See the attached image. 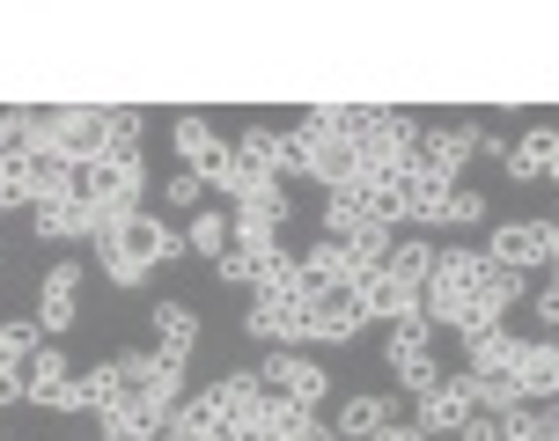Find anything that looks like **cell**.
<instances>
[{"label": "cell", "instance_id": "obj_1", "mask_svg": "<svg viewBox=\"0 0 559 441\" xmlns=\"http://www.w3.org/2000/svg\"><path fill=\"white\" fill-rule=\"evenodd\" d=\"M111 118L104 104H45L29 110V155H52L67 169H88L111 155Z\"/></svg>", "mask_w": 559, "mask_h": 441}, {"label": "cell", "instance_id": "obj_2", "mask_svg": "<svg viewBox=\"0 0 559 441\" xmlns=\"http://www.w3.org/2000/svg\"><path fill=\"white\" fill-rule=\"evenodd\" d=\"M140 192H147V163H140V155H104V163L82 169V206H88V221H96V236H111L118 221H133Z\"/></svg>", "mask_w": 559, "mask_h": 441}, {"label": "cell", "instance_id": "obj_3", "mask_svg": "<svg viewBox=\"0 0 559 441\" xmlns=\"http://www.w3.org/2000/svg\"><path fill=\"white\" fill-rule=\"evenodd\" d=\"M111 376H118V405H155V413H177L185 405V360L169 354H111Z\"/></svg>", "mask_w": 559, "mask_h": 441}, {"label": "cell", "instance_id": "obj_4", "mask_svg": "<svg viewBox=\"0 0 559 441\" xmlns=\"http://www.w3.org/2000/svg\"><path fill=\"white\" fill-rule=\"evenodd\" d=\"M258 383L273 390V397H287V405H324V390H332V376L317 368V360L302 354V346H273V354L258 360Z\"/></svg>", "mask_w": 559, "mask_h": 441}, {"label": "cell", "instance_id": "obj_5", "mask_svg": "<svg viewBox=\"0 0 559 441\" xmlns=\"http://www.w3.org/2000/svg\"><path fill=\"white\" fill-rule=\"evenodd\" d=\"M478 118H449V126H435V133H419L413 147V169H427V177H442V184H464V163L478 155Z\"/></svg>", "mask_w": 559, "mask_h": 441}, {"label": "cell", "instance_id": "obj_6", "mask_svg": "<svg viewBox=\"0 0 559 441\" xmlns=\"http://www.w3.org/2000/svg\"><path fill=\"white\" fill-rule=\"evenodd\" d=\"M96 243H118L126 258H140V265L155 273V265H177V258H185V228H169L163 214H147V206H140L133 221H118L111 236H96Z\"/></svg>", "mask_w": 559, "mask_h": 441}, {"label": "cell", "instance_id": "obj_7", "mask_svg": "<svg viewBox=\"0 0 559 441\" xmlns=\"http://www.w3.org/2000/svg\"><path fill=\"white\" fill-rule=\"evenodd\" d=\"M82 258H59L52 273H45V287H37V309H29V317H37V331H45V338H67V331H74V317H82Z\"/></svg>", "mask_w": 559, "mask_h": 441}, {"label": "cell", "instance_id": "obj_8", "mask_svg": "<svg viewBox=\"0 0 559 441\" xmlns=\"http://www.w3.org/2000/svg\"><path fill=\"white\" fill-rule=\"evenodd\" d=\"M74 360L59 354L52 338H45V354L29 360V376H23V405H45V413H82V397H74Z\"/></svg>", "mask_w": 559, "mask_h": 441}, {"label": "cell", "instance_id": "obj_9", "mask_svg": "<svg viewBox=\"0 0 559 441\" xmlns=\"http://www.w3.org/2000/svg\"><path fill=\"white\" fill-rule=\"evenodd\" d=\"M419 434L435 441V434H464V427H472L478 419V397H472V376H442V390H427V397H419Z\"/></svg>", "mask_w": 559, "mask_h": 441}, {"label": "cell", "instance_id": "obj_10", "mask_svg": "<svg viewBox=\"0 0 559 441\" xmlns=\"http://www.w3.org/2000/svg\"><path fill=\"white\" fill-rule=\"evenodd\" d=\"M354 309H361L368 324H405V317H419V287H405V279L383 265V273H368V279H354Z\"/></svg>", "mask_w": 559, "mask_h": 441}, {"label": "cell", "instance_id": "obj_11", "mask_svg": "<svg viewBox=\"0 0 559 441\" xmlns=\"http://www.w3.org/2000/svg\"><path fill=\"white\" fill-rule=\"evenodd\" d=\"M302 324H309L302 295H251V309H243V331L265 346H302Z\"/></svg>", "mask_w": 559, "mask_h": 441}, {"label": "cell", "instance_id": "obj_12", "mask_svg": "<svg viewBox=\"0 0 559 441\" xmlns=\"http://www.w3.org/2000/svg\"><path fill=\"white\" fill-rule=\"evenodd\" d=\"M478 250L508 273H531V265H545V221H493Z\"/></svg>", "mask_w": 559, "mask_h": 441}, {"label": "cell", "instance_id": "obj_13", "mask_svg": "<svg viewBox=\"0 0 559 441\" xmlns=\"http://www.w3.org/2000/svg\"><path fill=\"white\" fill-rule=\"evenodd\" d=\"M515 390H523V405H559V346L552 338H523V354H515Z\"/></svg>", "mask_w": 559, "mask_h": 441}, {"label": "cell", "instance_id": "obj_14", "mask_svg": "<svg viewBox=\"0 0 559 441\" xmlns=\"http://www.w3.org/2000/svg\"><path fill=\"white\" fill-rule=\"evenodd\" d=\"M361 331H368V317L354 309V295H332V302H309L302 346H354Z\"/></svg>", "mask_w": 559, "mask_h": 441}, {"label": "cell", "instance_id": "obj_15", "mask_svg": "<svg viewBox=\"0 0 559 441\" xmlns=\"http://www.w3.org/2000/svg\"><path fill=\"white\" fill-rule=\"evenodd\" d=\"M302 258V295L309 302H332V295H354V279H346V250L324 236V243H309V250H295Z\"/></svg>", "mask_w": 559, "mask_h": 441}, {"label": "cell", "instance_id": "obj_16", "mask_svg": "<svg viewBox=\"0 0 559 441\" xmlns=\"http://www.w3.org/2000/svg\"><path fill=\"white\" fill-rule=\"evenodd\" d=\"M29 228H37V243H82V236H96L82 192L74 199H37V206H29Z\"/></svg>", "mask_w": 559, "mask_h": 441}, {"label": "cell", "instance_id": "obj_17", "mask_svg": "<svg viewBox=\"0 0 559 441\" xmlns=\"http://www.w3.org/2000/svg\"><path fill=\"white\" fill-rule=\"evenodd\" d=\"M397 192H405V221H413V236H419V228H449V192H456V184L427 177V169H405V177H397Z\"/></svg>", "mask_w": 559, "mask_h": 441}, {"label": "cell", "instance_id": "obj_18", "mask_svg": "<svg viewBox=\"0 0 559 441\" xmlns=\"http://www.w3.org/2000/svg\"><path fill=\"white\" fill-rule=\"evenodd\" d=\"M368 228H383V221H376V206H368L361 184H346V192H324V236H332V243H361Z\"/></svg>", "mask_w": 559, "mask_h": 441}, {"label": "cell", "instance_id": "obj_19", "mask_svg": "<svg viewBox=\"0 0 559 441\" xmlns=\"http://www.w3.org/2000/svg\"><path fill=\"white\" fill-rule=\"evenodd\" d=\"M147 324H155V354H169V360H192L199 354V309L192 302H155V309H147Z\"/></svg>", "mask_w": 559, "mask_h": 441}, {"label": "cell", "instance_id": "obj_20", "mask_svg": "<svg viewBox=\"0 0 559 441\" xmlns=\"http://www.w3.org/2000/svg\"><path fill=\"white\" fill-rule=\"evenodd\" d=\"M515 354H523V338L515 331H478V338H464V376H515Z\"/></svg>", "mask_w": 559, "mask_h": 441}, {"label": "cell", "instance_id": "obj_21", "mask_svg": "<svg viewBox=\"0 0 559 441\" xmlns=\"http://www.w3.org/2000/svg\"><path fill=\"white\" fill-rule=\"evenodd\" d=\"M552 147H559V126H531L523 140H508V163H501V177H508V184H531V177H545Z\"/></svg>", "mask_w": 559, "mask_h": 441}, {"label": "cell", "instance_id": "obj_22", "mask_svg": "<svg viewBox=\"0 0 559 441\" xmlns=\"http://www.w3.org/2000/svg\"><path fill=\"white\" fill-rule=\"evenodd\" d=\"M169 140H177V155H185V169H206V163H222L228 155V140L199 118V110H185L177 126H169Z\"/></svg>", "mask_w": 559, "mask_h": 441}, {"label": "cell", "instance_id": "obj_23", "mask_svg": "<svg viewBox=\"0 0 559 441\" xmlns=\"http://www.w3.org/2000/svg\"><path fill=\"white\" fill-rule=\"evenodd\" d=\"M391 273L405 279V287H427V279L442 273V243H435V236H397L391 243Z\"/></svg>", "mask_w": 559, "mask_h": 441}, {"label": "cell", "instance_id": "obj_24", "mask_svg": "<svg viewBox=\"0 0 559 441\" xmlns=\"http://www.w3.org/2000/svg\"><path fill=\"white\" fill-rule=\"evenodd\" d=\"M185 250H199V258H214V265H222L228 250H236V221H228L222 206H199L192 228H185Z\"/></svg>", "mask_w": 559, "mask_h": 441}, {"label": "cell", "instance_id": "obj_25", "mask_svg": "<svg viewBox=\"0 0 559 441\" xmlns=\"http://www.w3.org/2000/svg\"><path fill=\"white\" fill-rule=\"evenodd\" d=\"M236 221H251V228H287V214H295V199H287V184H258V192H243L236 206H228Z\"/></svg>", "mask_w": 559, "mask_h": 441}, {"label": "cell", "instance_id": "obj_26", "mask_svg": "<svg viewBox=\"0 0 559 441\" xmlns=\"http://www.w3.org/2000/svg\"><path fill=\"white\" fill-rule=\"evenodd\" d=\"M169 434V413H155V405H118V413H104V441H163Z\"/></svg>", "mask_w": 559, "mask_h": 441}, {"label": "cell", "instance_id": "obj_27", "mask_svg": "<svg viewBox=\"0 0 559 441\" xmlns=\"http://www.w3.org/2000/svg\"><path fill=\"white\" fill-rule=\"evenodd\" d=\"M427 354H435V324H427V317H405V324L383 331V360H391V368H405V360H427Z\"/></svg>", "mask_w": 559, "mask_h": 441}, {"label": "cell", "instance_id": "obj_28", "mask_svg": "<svg viewBox=\"0 0 559 441\" xmlns=\"http://www.w3.org/2000/svg\"><path fill=\"white\" fill-rule=\"evenodd\" d=\"M45 354V331H37V317H15V324H0V368H15V376H29V360Z\"/></svg>", "mask_w": 559, "mask_h": 441}, {"label": "cell", "instance_id": "obj_29", "mask_svg": "<svg viewBox=\"0 0 559 441\" xmlns=\"http://www.w3.org/2000/svg\"><path fill=\"white\" fill-rule=\"evenodd\" d=\"M478 295H486V302L501 309H531V273H508V265H486V287H478Z\"/></svg>", "mask_w": 559, "mask_h": 441}, {"label": "cell", "instance_id": "obj_30", "mask_svg": "<svg viewBox=\"0 0 559 441\" xmlns=\"http://www.w3.org/2000/svg\"><path fill=\"white\" fill-rule=\"evenodd\" d=\"M391 413H397V397H346L338 405V434H376Z\"/></svg>", "mask_w": 559, "mask_h": 441}, {"label": "cell", "instance_id": "obj_31", "mask_svg": "<svg viewBox=\"0 0 559 441\" xmlns=\"http://www.w3.org/2000/svg\"><path fill=\"white\" fill-rule=\"evenodd\" d=\"M96 265H104V279H111V287H126V295H133V287H147V265H140V258H126L118 243H96Z\"/></svg>", "mask_w": 559, "mask_h": 441}, {"label": "cell", "instance_id": "obj_32", "mask_svg": "<svg viewBox=\"0 0 559 441\" xmlns=\"http://www.w3.org/2000/svg\"><path fill=\"white\" fill-rule=\"evenodd\" d=\"M397 390H413V397L442 390V360H435V354H427V360H405V368H397Z\"/></svg>", "mask_w": 559, "mask_h": 441}, {"label": "cell", "instance_id": "obj_33", "mask_svg": "<svg viewBox=\"0 0 559 441\" xmlns=\"http://www.w3.org/2000/svg\"><path fill=\"white\" fill-rule=\"evenodd\" d=\"M163 199H169V206H185V214H199V206H206V184H199V169H177V177L163 184Z\"/></svg>", "mask_w": 559, "mask_h": 441}, {"label": "cell", "instance_id": "obj_34", "mask_svg": "<svg viewBox=\"0 0 559 441\" xmlns=\"http://www.w3.org/2000/svg\"><path fill=\"white\" fill-rule=\"evenodd\" d=\"M258 265H265V258H251V250H228V258L214 265V273H222L228 287H251V295H258Z\"/></svg>", "mask_w": 559, "mask_h": 441}, {"label": "cell", "instance_id": "obj_35", "mask_svg": "<svg viewBox=\"0 0 559 441\" xmlns=\"http://www.w3.org/2000/svg\"><path fill=\"white\" fill-rule=\"evenodd\" d=\"M478 221H486V192H464L456 184L449 192V228H478Z\"/></svg>", "mask_w": 559, "mask_h": 441}, {"label": "cell", "instance_id": "obj_36", "mask_svg": "<svg viewBox=\"0 0 559 441\" xmlns=\"http://www.w3.org/2000/svg\"><path fill=\"white\" fill-rule=\"evenodd\" d=\"M29 147V110H0V155H23Z\"/></svg>", "mask_w": 559, "mask_h": 441}, {"label": "cell", "instance_id": "obj_37", "mask_svg": "<svg viewBox=\"0 0 559 441\" xmlns=\"http://www.w3.org/2000/svg\"><path fill=\"white\" fill-rule=\"evenodd\" d=\"M531 309H537V324H545V338H552V331H559V279H552V287H537Z\"/></svg>", "mask_w": 559, "mask_h": 441}, {"label": "cell", "instance_id": "obj_38", "mask_svg": "<svg viewBox=\"0 0 559 441\" xmlns=\"http://www.w3.org/2000/svg\"><path fill=\"white\" fill-rule=\"evenodd\" d=\"M368 441H427V434H419V419L391 413V419H383V427H376V434H368Z\"/></svg>", "mask_w": 559, "mask_h": 441}, {"label": "cell", "instance_id": "obj_39", "mask_svg": "<svg viewBox=\"0 0 559 441\" xmlns=\"http://www.w3.org/2000/svg\"><path fill=\"white\" fill-rule=\"evenodd\" d=\"M456 441H508V419H486V413H478V419H472V427H464Z\"/></svg>", "mask_w": 559, "mask_h": 441}, {"label": "cell", "instance_id": "obj_40", "mask_svg": "<svg viewBox=\"0 0 559 441\" xmlns=\"http://www.w3.org/2000/svg\"><path fill=\"white\" fill-rule=\"evenodd\" d=\"M8 405H23V376H15V368H0V413H8Z\"/></svg>", "mask_w": 559, "mask_h": 441}, {"label": "cell", "instance_id": "obj_41", "mask_svg": "<svg viewBox=\"0 0 559 441\" xmlns=\"http://www.w3.org/2000/svg\"><path fill=\"white\" fill-rule=\"evenodd\" d=\"M545 265H552V279H559V221H545Z\"/></svg>", "mask_w": 559, "mask_h": 441}, {"label": "cell", "instance_id": "obj_42", "mask_svg": "<svg viewBox=\"0 0 559 441\" xmlns=\"http://www.w3.org/2000/svg\"><path fill=\"white\" fill-rule=\"evenodd\" d=\"M545 177H552V184H559V147H552V163H545Z\"/></svg>", "mask_w": 559, "mask_h": 441}]
</instances>
